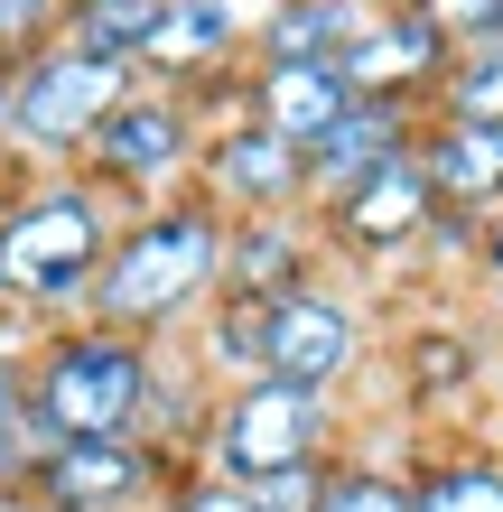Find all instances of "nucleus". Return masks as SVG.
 <instances>
[{
	"instance_id": "1a4fd4ad",
	"label": "nucleus",
	"mask_w": 503,
	"mask_h": 512,
	"mask_svg": "<svg viewBox=\"0 0 503 512\" xmlns=\"http://www.w3.org/2000/svg\"><path fill=\"white\" fill-rule=\"evenodd\" d=\"M150 485V457L131 438H84V447H47L38 457V494L56 512H112Z\"/></svg>"
},
{
	"instance_id": "412c9836",
	"label": "nucleus",
	"mask_w": 503,
	"mask_h": 512,
	"mask_svg": "<svg viewBox=\"0 0 503 512\" xmlns=\"http://www.w3.org/2000/svg\"><path fill=\"white\" fill-rule=\"evenodd\" d=\"M448 47H494L503 38V0H410Z\"/></svg>"
},
{
	"instance_id": "6e6552de",
	"label": "nucleus",
	"mask_w": 503,
	"mask_h": 512,
	"mask_svg": "<svg viewBox=\"0 0 503 512\" xmlns=\"http://www.w3.org/2000/svg\"><path fill=\"white\" fill-rule=\"evenodd\" d=\"M429 215H438V187H429L420 149H401L392 168H373L364 187L336 196V243H354V252H392V243H420Z\"/></svg>"
},
{
	"instance_id": "20e7f679",
	"label": "nucleus",
	"mask_w": 503,
	"mask_h": 512,
	"mask_svg": "<svg viewBox=\"0 0 503 512\" xmlns=\"http://www.w3.org/2000/svg\"><path fill=\"white\" fill-rule=\"evenodd\" d=\"M317 438H327V391L252 373L224 401V419H215V466H224V485L261 494V485H280V475H299L317 457Z\"/></svg>"
},
{
	"instance_id": "9b49d317",
	"label": "nucleus",
	"mask_w": 503,
	"mask_h": 512,
	"mask_svg": "<svg viewBox=\"0 0 503 512\" xmlns=\"http://www.w3.org/2000/svg\"><path fill=\"white\" fill-rule=\"evenodd\" d=\"M401 149H410V103H354L345 122L308 149V187L345 196V187H364L373 168H392Z\"/></svg>"
},
{
	"instance_id": "f3484780",
	"label": "nucleus",
	"mask_w": 503,
	"mask_h": 512,
	"mask_svg": "<svg viewBox=\"0 0 503 512\" xmlns=\"http://www.w3.org/2000/svg\"><path fill=\"white\" fill-rule=\"evenodd\" d=\"M159 10H168V0H84L66 47L103 56V66H131V56H150V38H159Z\"/></svg>"
},
{
	"instance_id": "2eb2a0df",
	"label": "nucleus",
	"mask_w": 503,
	"mask_h": 512,
	"mask_svg": "<svg viewBox=\"0 0 503 512\" xmlns=\"http://www.w3.org/2000/svg\"><path fill=\"white\" fill-rule=\"evenodd\" d=\"M364 19H373L364 0H280V19H261V38H271V66H336Z\"/></svg>"
},
{
	"instance_id": "6ab92c4d",
	"label": "nucleus",
	"mask_w": 503,
	"mask_h": 512,
	"mask_svg": "<svg viewBox=\"0 0 503 512\" xmlns=\"http://www.w3.org/2000/svg\"><path fill=\"white\" fill-rule=\"evenodd\" d=\"M438 84H448V94H438V103H448V122H494L503 131V38L448 56V75H438Z\"/></svg>"
},
{
	"instance_id": "f03ea898",
	"label": "nucleus",
	"mask_w": 503,
	"mask_h": 512,
	"mask_svg": "<svg viewBox=\"0 0 503 512\" xmlns=\"http://www.w3.org/2000/svg\"><path fill=\"white\" fill-rule=\"evenodd\" d=\"M215 270H224L215 215H205V205H177V215L140 224L131 243H112L103 280H94V308L112 317V336H122V326H168L205 280H215Z\"/></svg>"
},
{
	"instance_id": "b1692460",
	"label": "nucleus",
	"mask_w": 503,
	"mask_h": 512,
	"mask_svg": "<svg viewBox=\"0 0 503 512\" xmlns=\"http://www.w3.org/2000/svg\"><path fill=\"white\" fill-rule=\"evenodd\" d=\"M177 512H261V494H243V485H224V475H215V485H187V494H177Z\"/></svg>"
},
{
	"instance_id": "5701e85b",
	"label": "nucleus",
	"mask_w": 503,
	"mask_h": 512,
	"mask_svg": "<svg viewBox=\"0 0 503 512\" xmlns=\"http://www.w3.org/2000/svg\"><path fill=\"white\" fill-rule=\"evenodd\" d=\"M56 19V0H0V47H28Z\"/></svg>"
},
{
	"instance_id": "39448f33",
	"label": "nucleus",
	"mask_w": 503,
	"mask_h": 512,
	"mask_svg": "<svg viewBox=\"0 0 503 512\" xmlns=\"http://www.w3.org/2000/svg\"><path fill=\"white\" fill-rule=\"evenodd\" d=\"M122 103H131L122 66H103V56H84V47H47V56H28V75L10 84V131L28 149H75Z\"/></svg>"
},
{
	"instance_id": "a211bd4d",
	"label": "nucleus",
	"mask_w": 503,
	"mask_h": 512,
	"mask_svg": "<svg viewBox=\"0 0 503 512\" xmlns=\"http://www.w3.org/2000/svg\"><path fill=\"white\" fill-rule=\"evenodd\" d=\"M224 270H233V289H243L252 308H261V289L289 298V289H299V233H289V224H252L243 243H224Z\"/></svg>"
},
{
	"instance_id": "ddd939ff",
	"label": "nucleus",
	"mask_w": 503,
	"mask_h": 512,
	"mask_svg": "<svg viewBox=\"0 0 503 512\" xmlns=\"http://www.w3.org/2000/svg\"><path fill=\"white\" fill-rule=\"evenodd\" d=\"M420 168L438 205H503V131L494 122H438L420 140Z\"/></svg>"
},
{
	"instance_id": "aec40b11",
	"label": "nucleus",
	"mask_w": 503,
	"mask_h": 512,
	"mask_svg": "<svg viewBox=\"0 0 503 512\" xmlns=\"http://www.w3.org/2000/svg\"><path fill=\"white\" fill-rule=\"evenodd\" d=\"M410 512H503V466H438Z\"/></svg>"
},
{
	"instance_id": "f257e3e1",
	"label": "nucleus",
	"mask_w": 503,
	"mask_h": 512,
	"mask_svg": "<svg viewBox=\"0 0 503 512\" xmlns=\"http://www.w3.org/2000/svg\"><path fill=\"white\" fill-rule=\"evenodd\" d=\"M140 410H150V364H140V345L112 336V326L66 336L38 364V382H28V419H38V438H56V447L131 438Z\"/></svg>"
},
{
	"instance_id": "393cba45",
	"label": "nucleus",
	"mask_w": 503,
	"mask_h": 512,
	"mask_svg": "<svg viewBox=\"0 0 503 512\" xmlns=\"http://www.w3.org/2000/svg\"><path fill=\"white\" fill-rule=\"evenodd\" d=\"M485 261H494V270H503V215H494V243H485Z\"/></svg>"
},
{
	"instance_id": "a878e982",
	"label": "nucleus",
	"mask_w": 503,
	"mask_h": 512,
	"mask_svg": "<svg viewBox=\"0 0 503 512\" xmlns=\"http://www.w3.org/2000/svg\"><path fill=\"white\" fill-rule=\"evenodd\" d=\"M0 131H10V75H0Z\"/></svg>"
},
{
	"instance_id": "dca6fc26",
	"label": "nucleus",
	"mask_w": 503,
	"mask_h": 512,
	"mask_svg": "<svg viewBox=\"0 0 503 512\" xmlns=\"http://www.w3.org/2000/svg\"><path fill=\"white\" fill-rule=\"evenodd\" d=\"M233 38H243V0H168V10H159V38H150V66H168V75L215 66Z\"/></svg>"
},
{
	"instance_id": "f8f14e48",
	"label": "nucleus",
	"mask_w": 503,
	"mask_h": 512,
	"mask_svg": "<svg viewBox=\"0 0 503 512\" xmlns=\"http://www.w3.org/2000/svg\"><path fill=\"white\" fill-rule=\"evenodd\" d=\"M94 159H103L112 177H131V187H150V177L187 168V112H177L168 94H131V103L94 131Z\"/></svg>"
},
{
	"instance_id": "4468645a",
	"label": "nucleus",
	"mask_w": 503,
	"mask_h": 512,
	"mask_svg": "<svg viewBox=\"0 0 503 512\" xmlns=\"http://www.w3.org/2000/svg\"><path fill=\"white\" fill-rule=\"evenodd\" d=\"M308 187V159L289 140H271V131H224L215 140V196H233V205H252V215H271V205H289Z\"/></svg>"
},
{
	"instance_id": "7ed1b4c3",
	"label": "nucleus",
	"mask_w": 503,
	"mask_h": 512,
	"mask_svg": "<svg viewBox=\"0 0 503 512\" xmlns=\"http://www.w3.org/2000/svg\"><path fill=\"white\" fill-rule=\"evenodd\" d=\"M103 205L56 187V196H28L19 215H0V289L10 298H75L103 280Z\"/></svg>"
},
{
	"instance_id": "9d476101",
	"label": "nucleus",
	"mask_w": 503,
	"mask_h": 512,
	"mask_svg": "<svg viewBox=\"0 0 503 512\" xmlns=\"http://www.w3.org/2000/svg\"><path fill=\"white\" fill-rule=\"evenodd\" d=\"M345 112H354V94H345L336 66H261V84H252V122L271 140H289L299 159L345 122Z\"/></svg>"
},
{
	"instance_id": "0eeeda50",
	"label": "nucleus",
	"mask_w": 503,
	"mask_h": 512,
	"mask_svg": "<svg viewBox=\"0 0 503 512\" xmlns=\"http://www.w3.org/2000/svg\"><path fill=\"white\" fill-rule=\"evenodd\" d=\"M345 94L354 103H401V84H438L448 75V38L420 19V10H392V19H364L354 47L336 56Z\"/></svg>"
},
{
	"instance_id": "423d86ee",
	"label": "nucleus",
	"mask_w": 503,
	"mask_h": 512,
	"mask_svg": "<svg viewBox=\"0 0 503 512\" xmlns=\"http://www.w3.org/2000/svg\"><path fill=\"white\" fill-rule=\"evenodd\" d=\"M354 364V308L327 289H289L261 308V373L271 382H299V391H327Z\"/></svg>"
},
{
	"instance_id": "4be33fe9",
	"label": "nucleus",
	"mask_w": 503,
	"mask_h": 512,
	"mask_svg": "<svg viewBox=\"0 0 503 512\" xmlns=\"http://www.w3.org/2000/svg\"><path fill=\"white\" fill-rule=\"evenodd\" d=\"M308 512H410V485H392V475H327V485H317V503Z\"/></svg>"
}]
</instances>
